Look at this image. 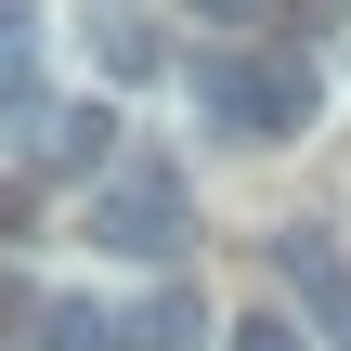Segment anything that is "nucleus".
Wrapping results in <instances>:
<instances>
[{"label":"nucleus","mask_w":351,"mask_h":351,"mask_svg":"<svg viewBox=\"0 0 351 351\" xmlns=\"http://www.w3.org/2000/svg\"><path fill=\"white\" fill-rule=\"evenodd\" d=\"M182 91H195V117H208L221 143H300V130H313V65L274 52V39H221V52H195Z\"/></svg>","instance_id":"f257e3e1"},{"label":"nucleus","mask_w":351,"mask_h":351,"mask_svg":"<svg viewBox=\"0 0 351 351\" xmlns=\"http://www.w3.org/2000/svg\"><path fill=\"white\" fill-rule=\"evenodd\" d=\"M91 247H117V261H182V247H195V195H182V169H169V156L104 169V182H91Z\"/></svg>","instance_id":"f03ea898"},{"label":"nucleus","mask_w":351,"mask_h":351,"mask_svg":"<svg viewBox=\"0 0 351 351\" xmlns=\"http://www.w3.org/2000/svg\"><path fill=\"white\" fill-rule=\"evenodd\" d=\"M104 143H117L104 104H39V117H26V169H52V182H78V169L104 182Z\"/></svg>","instance_id":"20e7f679"},{"label":"nucleus","mask_w":351,"mask_h":351,"mask_svg":"<svg viewBox=\"0 0 351 351\" xmlns=\"http://www.w3.org/2000/svg\"><path fill=\"white\" fill-rule=\"evenodd\" d=\"M195 339H221V326H208V300H195L182 274H169V287H143V300H130V326H117V351H195Z\"/></svg>","instance_id":"39448f33"},{"label":"nucleus","mask_w":351,"mask_h":351,"mask_svg":"<svg viewBox=\"0 0 351 351\" xmlns=\"http://www.w3.org/2000/svg\"><path fill=\"white\" fill-rule=\"evenodd\" d=\"M274 287H287V313L300 326H351V261L300 221V234H274Z\"/></svg>","instance_id":"7ed1b4c3"},{"label":"nucleus","mask_w":351,"mask_h":351,"mask_svg":"<svg viewBox=\"0 0 351 351\" xmlns=\"http://www.w3.org/2000/svg\"><path fill=\"white\" fill-rule=\"evenodd\" d=\"M91 65H104V78H156V65H169V39H156V26H130V13H104V26H91Z\"/></svg>","instance_id":"423d86ee"},{"label":"nucleus","mask_w":351,"mask_h":351,"mask_svg":"<svg viewBox=\"0 0 351 351\" xmlns=\"http://www.w3.org/2000/svg\"><path fill=\"white\" fill-rule=\"evenodd\" d=\"M182 13H195V26H261L274 0H182Z\"/></svg>","instance_id":"6e6552de"},{"label":"nucleus","mask_w":351,"mask_h":351,"mask_svg":"<svg viewBox=\"0 0 351 351\" xmlns=\"http://www.w3.org/2000/svg\"><path fill=\"white\" fill-rule=\"evenodd\" d=\"M221 351H313L300 313H247V326H221Z\"/></svg>","instance_id":"0eeeda50"},{"label":"nucleus","mask_w":351,"mask_h":351,"mask_svg":"<svg viewBox=\"0 0 351 351\" xmlns=\"http://www.w3.org/2000/svg\"><path fill=\"white\" fill-rule=\"evenodd\" d=\"M26 26H39V0H0V65L26 52Z\"/></svg>","instance_id":"1a4fd4ad"}]
</instances>
